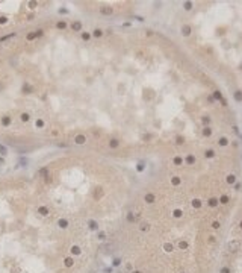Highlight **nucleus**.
<instances>
[{"mask_svg": "<svg viewBox=\"0 0 242 273\" xmlns=\"http://www.w3.org/2000/svg\"><path fill=\"white\" fill-rule=\"evenodd\" d=\"M227 247H229V252L236 253V252L241 249V241H239V240H232V241H229Z\"/></svg>", "mask_w": 242, "mask_h": 273, "instance_id": "obj_1", "label": "nucleus"}, {"mask_svg": "<svg viewBox=\"0 0 242 273\" xmlns=\"http://www.w3.org/2000/svg\"><path fill=\"white\" fill-rule=\"evenodd\" d=\"M44 33V30L43 29H38V30H33V32H29L27 35H26V40L27 41H33L35 38H38V36H41Z\"/></svg>", "mask_w": 242, "mask_h": 273, "instance_id": "obj_2", "label": "nucleus"}, {"mask_svg": "<svg viewBox=\"0 0 242 273\" xmlns=\"http://www.w3.org/2000/svg\"><path fill=\"white\" fill-rule=\"evenodd\" d=\"M144 200H145V203H148V205L154 203V202H156V194H154V193H145V194H144Z\"/></svg>", "mask_w": 242, "mask_h": 273, "instance_id": "obj_3", "label": "nucleus"}, {"mask_svg": "<svg viewBox=\"0 0 242 273\" xmlns=\"http://www.w3.org/2000/svg\"><path fill=\"white\" fill-rule=\"evenodd\" d=\"M70 253H71L73 257H79V255H82V247L79 244H73L70 247Z\"/></svg>", "mask_w": 242, "mask_h": 273, "instance_id": "obj_4", "label": "nucleus"}, {"mask_svg": "<svg viewBox=\"0 0 242 273\" xmlns=\"http://www.w3.org/2000/svg\"><path fill=\"white\" fill-rule=\"evenodd\" d=\"M36 212H38L41 217H46V216H48V214H50V209H48V206H46V205H41V206H38V208H36Z\"/></svg>", "mask_w": 242, "mask_h": 273, "instance_id": "obj_5", "label": "nucleus"}, {"mask_svg": "<svg viewBox=\"0 0 242 273\" xmlns=\"http://www.w3.org/2000/svg\"><path fill=\"white\" fill-rule=\"evenodd\" d=\"M74 257L73 255H70V257H65L64 258V267H67V269H71L73 266H74Z\"/></svg>", "mask_w": 242, "mask_h": 273, "instance_id": "obj_6", "label": "nucleus"}, {"mask_svg": "<svg viewBox=\"0 0 242 273\" xmlns=\"http://www.w3.org/2000/svg\"><path fill=\"white\" fill-rule=\"evenodd\" d=\"M71 30H74V32H80L82 30V27H83V24H82V21H79V20H76V21H73L71 23Z\"/></svg>", "mask_w": 242, "mask_h": 273, "instance_id": "obj_7", "label": "nucleus"}, {"mask_svg": "<svg viewBox=\"0 0 242 273\" xmlns=\"http://www.w3.org/2000/svg\"><path fill=\"white\" fill-rule=\"evenodd\" d=\"M112 12H114V8L112 6H106V5L104 6H100V14L101 15H110Z\"/></svg>", "mask_w": 242, "mask_h": 273, "instance_id": "obj_8", "label": "nucleus"}, {"mask_svg": "<svg viewBox=\"0 0 242 273\" xmlns=\"http://www.w3.org/2000/svg\"><path fill=\"white\" fill-rule=\"evenodd\" d=\"M88 228H89V231L97 232V231H98V223H97L94 219H89V220H88Z\"/></svg>", "mask_w": 242, "mask_h": 273, "instance_id": "obj_9", "label": "nucleus"}, {"mask_svg": "<svg viewBox=\"0 0 242 273\" xmlns=\"http://www.w3.org/2000/svg\"><path fill=\"white\" fill-rule=\"evenodd\" d=\"M68 226H70L68 219H64V217H62V219H59V220H58V228H59V229H67Z\"/></svg>", "mask_w": 242, "mask_h": 273, "instance_id": "obj_10", "label": "nucleus"}, {"mask_svg": "<svg viewBox=\"0 0 242 273\" xmlns=\"http://www.w3.org/2000/svg\"><path fill=\"white\" fill-rule=\"evenodd\" d=\"M212 97H213V99H216V100H221V103H222V105H227V102H226L224 97H222L221 91H218V90H216V91H213V96H212Z\"/></svg>", "mask_w": 242, "mask_h": 273, "instance_id": "obj_11", "label": "nucleus"}, {"mask_svg": "<svg viewBox=\"0 0 242 273\" xmlns=\"http://www.w3.org/2000/svg\"><path fill=\"white\" fill-rule=\"evenodd\" d=\"M126 220H127V223H135L136 222V214H133V211H129L126 214Z\"/></svg>", "mask_w": 242, "mask_h": 273, "instance_id": "obj_12", "label": "nucleus"}, {"mask_svg": "<svg viewBox=\"0 0 242 273\" xmlns=\"http://www.w3.org/2000/svg\"><path fill=\"white\" fill-rule=\"evenodd\" d=\"M0 123H2V126H5V128H8L11 123H12V119H11V115H3L2 117V120H0Z\"/></svg>", "mask_w": 242, "mask_h": 273, "instance_id": "obj_13", "label": "nucleus"}, {"mask_svg": "<svg viewBox=\"0 0 242 273\" xmlns=\"http://www.w3.org/2000/svg\"><path fill=\"white\" fill-rule=\"evenodd\" d=\"M74 143H76V144H85L86 143V136L82 135V134L80 135H76V136H74Z\"/></svg>", "mask_w": 242, "mask_h": 273, "instance_id": "obj_14", "label": "nucleus"}, {"mask_svg": "<svg viewBox=\"0 0 242 273\" xmlns=\"http://www.w3.org/2000/svg\"><path fill=\"white\" fill-rule=\"evenodd\" d=\"M118 146H120V140L118 138H110L109 140V147L110 149H117Z\"/></svg>", "mask_w": 242, "mask_h": 273, "instance_id": "obj_15", "label": "nucleus"}, {"mask_svg": "<svg viewBox=\"0 0 242 273\" xmlns=\"http://www.w3.org/2000/svg\"><path fill=\"white\" fill-rule=\"evenodd\" d=\"M185 162H186V164H188V165H192V164H195V156H194V155H192V153H189V155H188V156H186V158H185Z\"/></svg>", "mask_w": 242, "mask_h": 273, "instance_id": "obj_16", "label": "nucleus"}, {"mask_svg": "<svg viewBox=\"0 0 242 273\" xmlns=\"http://www.w3.org/2000/svg\"><path fill=\"white\" fill-rule=\"evenodd\" d=\"M182 35H185V36H189L191 35V26L189 24L182 26Z\"/></svg>", "mask_w": 242, "mask_h": 273, "instance_id": "obj_17", "label": "nucleus"}, {"mask_svg": "<svg viewBox=\"0 0 242 273\" xmlns=\"http://www.w3.org/2000/svg\"><path fill=\"white\" fill-rule=\"evenodd\" d=\"M233 99H235L238 103H241V102H242V91H241V90H236V91H235Z\"/></svg>", "mask_w": 242, "mask_h": 273, "instance_id": "obj_18", "label": "nucleus"}, {"mask_svg": "<svg viewBox=\"0 0 242 273\" xmlns=\"http://www.w3.org/2000/svg\"><path fill=\"white\" fill-rule=\"evenodd\" d=\"M145 167H147L145 161H139V162H138V165H136V171H138V173H142V171L145 170Z\"/></svg>", "mask_w": 242, "mask_h": 273, "instance_id": "obj_19", "label": "nucleus"}, {"mask_svg": "<svg viewBox=\"0 0 242 273\" xmlns=\"http://www.w3.org/2000/svg\"><path fill=\"white\" fill-rule=\"evenodd\" d=\"M218 203H219V200H218L216 197H210V199L207 200V205H209L210 208H215V206H218Z\"/></svg>", "mask_w": 242, "mask_h": 273, "instance_id": "obj_20", "label": "nucleus"}, {"mask_svg": "<svg viewBox=\"0 0 242 273\" xmlns=\"http://www.w3.org/2000/svg\"><path fill=\"white\" fill-rule=\"evenodd\" d=\"M46 126V122L43 120V119H36L35 120V128H38V129H43Z\"/></svg>", "mask_w": 242, "mask_h": 273, "instance_id": "obj_21", "label": "nucleus"}, {"mask_svg": "<svg viewBox=\"0 0 242 273\" xmlns=\"http://www.w3.org/2000/svg\"><path fill=\"white\" fill-rule=\"evenodd\" d=\"M139 229H141L142 232L150 231V223H147V222H141V225H139Z\"/></svg>", "mask_w": 242, "mask_h": 273, "instance_id": "obj_22", "label": "nucleus"}, {"mask_svg": "<svg viewBox=\"0 0 242 273\" xmlns=\"http://www.w3.org/2000/svg\"><path fill=\"white\" fill-rule=\"evenodd\" d=\"M218 200H219V203H222V205H227V203L230 202V197L227 196V194H222V196H221Z\"/></svg>", "mask_w": 242, "mask_h": 273, "instance_id": "obj_23", "label": "nucleus"}, {"mask_svg": "<svg viewBox=\"0 0 242 273\" xmlns=\"http://www.w3.org/2000/svg\"><path fill=\"white\" fill-rule=\"evenodd\" d=\"M91 35L94 36V38H101V36H103V30L97 27V29H94V30H92V33H91Z\"/></svg>", "mask_w": 242, "mask_h": 273, "instance_id": "obj_24", "label": "nucleus"}, {"mask_svg": "<svg viewBox=\"0 0 242 273\" xmlns=\"http://www.w3.org/2000/svg\"><path fill=\"white\" fill-rule=\"evenodd\" d=\"M173 162L176 164V165H182L183 162H185V158H182L180 155H177V156H174V159H173Z\"/></svg>", "mask_w": 242, "mask_h": 273, "instance_id": "obj_25", "label": "nucleus"}, {"mask_svg": "<svg viewBox=\"0 0 242 273\" xmlns=\"http://www.w3.org/2000/svg\"><path fill=\"white\" fill-rule=\"evenodd\" d=\"M163 250H165L166 253H171V252L174 250V246H173L171 243H165V244H163Z\"/></svg>", "mask_w": 242, "mask_h": 273, "instance_id": "obj_26", "label": "nucleus"}, {"mask_svg": "<svg viewBox=\"0 0 242 273\" xmlns=\"http://www.w3.org/2000/svg\"><path fill=\"white\" fill-rule=\"evenodd\" d=\"M201 134H203L204 136H210V135H212V129H210L209 126H204L203 131H201Z\"/></svg>", "mask_w": 242, "mask_h": 273, "instance_id": "obj_27", "label": "nucleus"}, {"mask_svg": "<svg viewBox=\"0 0 242 273\" xmlns=\"http://www.w3.org/2000/svg\"><path fill=\"white\" fill-rule=\"evenodd\" d=\"M106 237H107V235H106V232H104V231H97V238H98L100 241H104V240H106Z\"/></svg>", "mask_w": 242, "mask_h": 273, "instance_id": "obj_28", "label": "nucleus"}, {"mask_svg": "<svg viewBox=\"0 0 242 273\" xmlns=\"http://www.w3.org/2000/svg\"><path fill=\"white\" fill-rule=\"evenodd\" d=\"M218 144H219V146H222V147H226V146L229 144V138H227V136H221L219 141H218Z\"/></svg>", "mask_w": 242, "mask_h": 273, "instance_id": "obj_29", "label": "nucleus"}, {"mask_svg": "<svg viewBox=\"0 0 242 273\" xmlns=\"http://www.w3.org/2000/svg\"><path fill=\"white\" fill-rule=\"evenodd\" d=\"M177 246H179V249L185 250V249H188V241H186V240H180V241L177 243Z\"/></svg>", "mask_w": 242, "mask_h": 273, "instance_id": "obj_30", "label": "nucleus"}, {"mask_svg": "<svg viewBox=\"0 0 242 273\" xmlns=\"http://www.w3.org/2000/svg\"><path fill=\"white\" fill-rule=\"evenodd\" d=\"M171 184H173L174 187H177V185L182 184V179H180L179 176H173V178H171Z\"/></svg>", "mask_w": 242, "mask_h": 273, "instance_id": "obj_31", "label": "nucleus"}, {"mask_svg": "<svg viewBox=\"0 0 242 273\" xmlns=\"http://www.w3.org/2000/svg\"><path fill=\"white\" fill-rule=\"evenodd\" d=\"M204 156H206V158H213L215 156V150L213 149H207L206 152H204Z\"/></svg>", "mask_w": 242, "mask_h": 273, "instance_id": "obj_32", "label": "nucleus"}, {"mask_svg": "<svg viewBox=\"0 0 242 273\" xmlns=\"http://www.w3.org/2000/svg\"><path fill=\"white\" fill-rule=\"evenodd\" d=\"M173 216H174L176 219H180V217L183 216V211H182L180 208H177V209H174V211H173Z\"/></svg>", "mask_w": 242, "mask_h": 273, "instance_id": "obj_33", "label": "nucleus"}, {"mask_svg": "<svg viewBox=\"0 0 242 273\" xmlns=\"http://www.w3.org/2000/svg\"><path fill=\"white\" fill-rule=\"evenodd\" d=\"M91 36H92V35H91L89 32H82V35H80V38H82L83 41H89V40H91Z\"/></svg>", "mask_w": 242, "mask_h": 273, "instance_id": "obj_34", "label": "nucleus"}, {"mask_svg": "<svg viewBox=\"0 0 242 273\" xmlns=\"http://www.w3.org/2000/svg\"><path fill=\"white\" fill-rule=\"evenodd\" d=\"M201 122H203V125H204V126H209V123H210V117H209V115H203V117H201Z\"/></svg>", "mask_w": 242, "mask_h": 273, "instance_id": "obj_35", "label": "nucleus"}, {"mask_svg": "<svg viewBox=\"0 0 242 273\" xmlns=\"http://www.w3.org/2000/svg\"><path fill=\"white\" fill-rule=\"evenodd\" d=\"M56 29H61V30L67 29V23H65V21H58V23H56Z\"/></svg>", "mask_w": 242, "mask_h": 273, "instance_id": "obj_36", "label": "nucleus"}, {"mask_svg": "<svg viewBox=\"0 0 242 273\" xmlns=\"http://www.w3.org/2000/svg\"><path fill=\"white\" fill-rule=\"evenodd\" d=\"M14 36H15V32H12V33H8V35H5V36H2V38H0V41L11 40V38H14Z\"/></svg>", "mask_w": 242, "mask_h": 273, "instance_id": "obj_37", "label": "nucleus"}, {"mask_svg": "<svg viewBox=\"0 0 242 273\" xmlns=\"http://www.w3.org/2000/svg\"><path fill=\"white\" fill-rule=\"evenodd\" d=\"M23 91H24V93H32V91H33V87H30L29 84H24V85H23Z\"/></svg>", "mask_w": 242, "mask_h": 273, "instance_id": "obj_38", "label": "nucleus"}, {"mask_svg": "<svg viewBox=\"0 0 242 273\" xmlns=\"http://www.w3.org/2000/svg\"><path fill=\"white\" fill-rule=\"evenodd\" d=\"M192 206L197 208V209L201 208V200H200V199H194V200H192Z\"/></svg>", "mask_w": 242, "mask_h": 273, "instance_id": "obj_39", "label": "nucleus"}, {"mask_svg": "<svg viewBox=\"0 0 242 273\" xmlns=\"http://www.w3.org/2000/svg\"><path fill=\"white\" fill-rule=\"evenodd\" d=\"M120 266H121V258H114L112 267H120Z\"/></svg>", "mask_w": 242, "mask_h": 273, "instance_id": "obj_40", "label": "nucleus"}, {"mask_svg": "<svg viewBox=\"0 0 242 273\" xmlns=\"http://www.w3.org/2000/svg\"><path fill=\"white\" fill-rule=\"evenodd\" d=\"M227 182L229 184H235L236 182V176H235V174H229V176H227Z\"/></svg>", "mask_w": 242, "mask_h": 273, "instance_id": "obj_41", "label": "nucleus"}, {"mask_svg": "<svg viewBox=\"0 0 242 273\" xmlns=\"http://www.w3.org/2000/svg\"><path fill=\"white\" fill-rule=\"evenodd\" d=\"M183 8H185L186 11H191V9H192V3H191V2H185V3H183Z\"/></svg>", "mask_w": 242, "mask_h": 273, "instance_id": "obj_42", "label": "nucleus"}, {"mask_svg": "<svg viewBox=\"0 0 242 273\" xmlns=\"http://www.w3.org/2000/svg\"><path fill=\"white\" fill-rule=\"evenodd\" d=\"M29 119H30V115L27 114V112H24V114H21V120L26 123V122H29Z\"/></svg>", "mask_w": 242, "mask_h": 273, "instance_id": "obj_43", "label": "nucleus"}, {"mask_svg": "<svg viewBox=\"0 0 242 273\" xmlns=\"http://www.w3.org/2000/svg\"><path fill=\"white\" fill-rule=\"evenodd\" d=\"M6 153H8V149L3 144H0V155H6Z\"/></svg>", "mask_w": 242, "mask_h": 273, "instance_id": "obj_44", "label": "nucleus"}, {"mask_svg": "<svg viewBox=\"0 0 242 273\" xmlns=\"http://www.w3.org/2000/svg\"><path fill=\"white\" fill-rule=\"evenodd\" d=\"M212 228H213V229H219V228H221V223H219L218 220H215V222H212Z\"/></svg>", "mask_w": 242, "mask_h": 273, "instance_id": "obj_45", "label": "nucleus"}, {"mask_svg": "<svg viewBox=\"0 0 242 273\" xmlns=\"http://www.w3.org/2000/svg\"><path fill=\"white\" fill-rule=\"evenodd\" d=\"M219 273H232V270H230V267H221Z\"/></svg>", "mask_w": 242, "mask_h": 273, "instance_id": "obj_46", "label": "nucleus"}, {"mask_svg": "<svg viewBox=\"0 0 242 273\" xmlns=\"http://www.w3.org/2000/svg\"><path fill=\"white\" fill-rule=\"evenodd\" d=\"M176 143H177V144H183V143H185V138H183V136H180V135H179L177 138H176Z\"/></svg>", "mask_w": 242, "mask_h": 273, "instance_id": "obj_47", "label": "nucleus"}, {"mask_svg": "<svg viewBox=\"0 0 242 273\" xmlns=\"http://www.w3.org/2000/svg\"><path fill=\"white\" fill-rule=\"evenodd\" d=\"M36 6H38V2H29V8L33 9V8H36Z\"/></svg>", "mask_w": 242, "mask_h": 273, "instance_id": "obj_48", "label": "nucleus"}, {"mask_svg": "<svg viewBox=\"0 0 242 273\" xmlns=\"http://www.w3.org/2000/svg\"><path fill=\"white\" fill-rule=\"evenodd\" d=\"M114 272V267H106L104 269V273H112Z\"/></svg>", "mask_w": 242, "mask_h": 273, "instance_id": "obj_49", "label": "nucleus"}, {"mask_svg": "<svg viewBox=\"0 0 242 273\" xmlns=\"http://www.w3.org/2000/svg\"><path fill=\"white\" fill-rule=\"evenodd\" d=\"M241 185H242L241 182H235V190H239V188H241Z\"/></svg>", "mask_w": 242, "mask_h": 273, "instance_id": "obj_50", "label": "nucleus"}, {"mask_svg": "<svg viewBox=\"0 0 242 273\" xmlns=\"http://www.w3.org/2000/svg\"><path fill=\"white\" fill-rule=\"evenodd\" d=\"M6 21H8L6 17H0V23H6Z\"/></svg>", "mask_w": 242, "mask_h": 273, "instance_id": "obj_51", "label": "nucleus"}, {"mask_svg": "<svg viewBox=\"0 0 242 273\" xmlns=\"http://www.w3.org/2000/svg\"><path fill=\"white\" fill-rule=\"evenodd\" d=\"M126 269H127V270H130V272H132V264H126Z\"/></svg>", "mask_w": 242, "mask_h": 273, "instance_id": "obj_52", "label": "nucleus"}, {"mask_svg": "<svg viewBox=\"0 0 242 273\" xmlns=\"http://www.w3.org/2000/svg\"><path fill=\"white\" fill-rule=\"evenodd\" d=\"M26 162H27L26 159H20V164H21V165H26Z\"/></svg>", "mask_w": 242, "mask_h": 273, "instance_id": "obj_53", "label": "nucleus"}, {"mask_svg": "<svg viewBox=\"0 0 242 273\" xmlns=\"http://www.w3.org/2000/svg\"><path fill=\"white\" fill-rule=\"evenodd\" d=\"M215 241V237L213 235H210V238H209V243H213Z\"/></svg>", "mask_w": 242, "mask_h": 273, "instance_id": "obj_54", "label": "nucleus"}, {"mask_svg": "<svg viewBox=\"0 0 242 273\" xmlns=\"http://www.w3.org/2000/svg\"><path fill=\"white\" fill-rule=\"evenodd\" d=\"M130 273H142V272H141V270H132Z\"/></svg>", "mask_w": 242, "mask_h": 273, "instance_id": "obj_55", "label": "nucleus"}, {"mask_svg": "<svg viewBox=\"0 0 242 273\" xmlns=\"http://www.w3.org/2000/svg\"><path fill=\"white\" fill-rule=\"evenodd\" d=\"M239 228H241V229H242V222H241V223H239Z\"/></svg>", "mask_w": 242, "mask_h": 273, "instance_id": "obj_56", "label": "nucleus"}]
</instances>
